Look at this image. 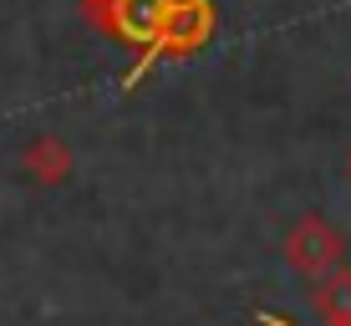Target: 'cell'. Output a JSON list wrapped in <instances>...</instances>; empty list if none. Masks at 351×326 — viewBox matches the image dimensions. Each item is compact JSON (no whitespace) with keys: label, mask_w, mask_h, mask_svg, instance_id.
Masks as SVG:
<instances>
[{"label":"cell","mask_w":351,"mask_h":326,"mask_svg":"<svg viewBox=\"0 0 351 326\" xmlns=\"http://www.w3.org/2000/svg\"><path fill=\"white\" fill-rule=\"evenodd\" d=\"M280 255H285V265L295 275H306V281L316 286L321 275H331L336 265L346 260V235L326 220V214H300V220L285 229Z\"/></svg>","instance_id":"obj_2"},{"label":"cell","mask_w":351,"mask_h":326,"mask_svg":"<svg viewBox=\"0 0 351 326\" xmlns=\"http://www.w3.org/2000/svg\"><path fill=\"white\" fill-rule=\"evenodd\" d=\"M77 5H82V21L97 26L107 41H123L132 51H143L153 41V31H158L168 0H77Z\"/></svg>","instance_id":"obj_3"},{"label":"cell","mask_w":351,"mask_h":326,"mask_svg":"<svg viewBox=\"0 0 351 326\" xmlns=\"http://www.w3.org/2000/svg\"><path fill=\"white\" fill-rule=\"evenodd\" d=\"M280 326H290V321H280Z\"/></svg>","instance_id":"obj_7"},{"label":"cell","mask_w":351,"mask_h":326,"mask_svg":"<svg viewBox=\"0 0 351 326\" xmlns=\"http://www.w3.org/2000/svg\"><path fill=\"white\" fill-rule=\"evenodd\" d=\"M346 178H351V153H346Z\"/></svg>","instance_id":"obj_6"},{"label":"cell","mask_w":351,"mask_h":326,"mask_svg":"<svg viewBox=\"0 0 351 326\" xmlns=\"http://www.w3.org/2000/svg\"><path fill=\"white\" fill-rule=\"evenodd\" d=\"M311 306H316L321 326H351V270H346V265H336L331 275L316 281Z\"/></svg>","instance_id":"obj_4"},{"label":"cell","mask_w":351,"mask_h":326,"mask_svg":"<svg viewBox=\"0 0 351 326\" xmlns=\"http://www.w3.org/2000/svg\"><path fill=\"white\" fill-rule=\"evenodd\" d=\"M214 0H168V10H163V21H158V31H153V41L138 51V62L128 67V77H123V92H132L143 77H148L158 62H178V56H193L199 46H209V36H214Z\"/></svg>","instance_id":"obj_1"},{"label":"cell","mask_w":351,"mask_h":326,"mask_svg":"<svg viewBox=\"0 0 351 326\" xmlns=\"http://www.w3.org/2000/svg\"><path fill=\"white\" fill-rule=\"evenodd\" d=\"M21 163H26V174L41 178V184H62V178L71 174V148L62 138H51V132H41L36 143H26Z\"/></svg>","instance_id":"obj_5"}]
</instances>
